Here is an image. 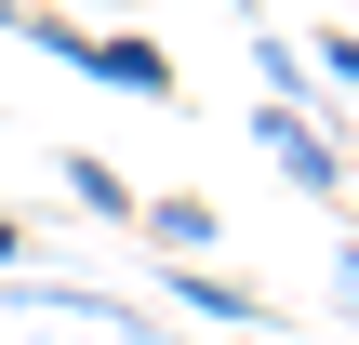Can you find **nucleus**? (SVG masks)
<instances>
[{
    "label": "nucleus",
    "mask_w": 359,
    "mask_h": 345,
    "mask_svg": "<svg viewBox=\"0 0 359 345\" xmlns=\"http://www.w3.org/2000/svg\"><path fill=\"white\" fill-rule=\"evenodd\" d=\"M253 146H266L306 199H346V146H333V120H320V106H280V93H266V106H253Z\"/></svg>",
    "instance_id": "nucleus-1"
},
{
    "label": "nucleus",
    "mask_w": 359,
    "mask_h": 345,
    "mask_svg": "<svg viewBox=\"0 0 359 345\" xmlns=\"http://www.w3.org/2000/svg\"><path fill=\"white\" fill-rule=\"evenodd\" d=\"M13 293H27L40 319H80V332H120V345H147V332H160L147 306H120V293H93V279H40V266H13Z\"/></svg>",
    "instance_id": "nucleus-2"
},
{
    "label": "nucleus",
    "mask_w": 359,
    "mask_h": 345,
    "mask_svg": "<svg viewBox=\"0 0 359 345\" xmlns=\"http://www.w3.org/2000/svg\"><path fill=\"white\" fill-rule=\"evenodd\" d=\"M80 80H107V93H133V106H173V93H187L160 40H107V27H93V66H80Z\"/></svg>",
    "instance_id": "nucleus-3"
},
{
    "label": "nucleus",
    "mask_w": 359,
    "mask_h": 345,
    "mask_svg": "<svg viewBox=\"0 0 359 345\" xmlns=\"http://www.w3.org/2000/svg\"><path fill=\"white\" fill-rule=\"evenodd\" d=\"M133 226H147V239H160V253H173V266H200V253H213V239H226V213H213V199H200V186H173V199H133Z\"/></svg>",
    "instance_id": "nucleus-4"
},
{
    "label": "nucleus",
    "mask_w": 359,
    "mask_h": 345,
    "mask_svg": "<svg viewBox=\"0 0 359 345\" xmlns=\"http://www.w3.org/2000/svg\"><path fill=\"white\" fill-rule=\"evenodd\" d=\"M173 306H187V319H226V332H266V293L226 279V266H173Z\"/></svg>",
    "instance_id": "nucleus-5"
},
{
    "label": "nucleus",
    "mask_w": 359,
    "mask_h": 345,
    "mask_svg": "<svg viewBox=\"0 0 359 345\" xmlns=\"http://www.w3.org/2000/svg\"><path fill=\"white\" fill-rule=\"evenodd\" d=\"M53 173H67V199H80V213H107V226H133V186H120L107 160H80V146H67Z\"/></svg>",
    "instance_id": "nucleus-6"
},
{
    "label": "nucleus",
    "mask_w": 359,
    "mask_h": 345,
    "mask_svg": "<svg viewBox=\"0 0 359 345\" xmlns=\"http://www.w3.org/2000/svg\"><path fill=\"white\" fill-rule=\"evenodd\" d=\"M253 80H266V93H280V106H320V93H306V53H293V40H280V27H253Z\"/></svg>",
    "instance_id": "nucleus-7"
},
{
    "label": "nucleus",
    "mask_w": 359,
    "mask_h": 345,
    "mask_svg": "<svg viewBox=\"0 0 359 345\" xmlns=\"http://www.w3.org/2000/svg\"><path fill=\"white\" fill-rule=\"evenodd\" d=\"M306 66H320V80H346V93H359V27H320V53H306Z\"/></svg>",
    "instance_id": "nucleus-8"
},
{
    "label": "nucleus",
    "mask_w": 359,
    "mask_h": 345,
    "mask_svg": "<svg viewBox=\"0 0 359 345\" xmlns=\"http://www.w3.org/2000/svg\"><path fill=\"white\" fill-rule=\"evenodd\" d=\"M333 306L359 319V239H333Z\"/></svg>",
    "instance_id": "nucleus-9"
},
{
    "label": "nucleus",
    "mask_w": 359,
    "mask_h": 345,
    "mask_svg": "<svg viewBox=\"0 0 359 345\" xmlns=\"http://www.w3.org/2000/svg\"><path fill=\"white\" fill-rule=\"evenodd\" d=\"M13 266H27V226H13V213H0V279H13Z\"/></svg>",
    "instance_id": "nucleus-10"
},
{
    "label": "nucleus",
    "mask_w": 359,
    "mask_h": 345,
    "mask_svg": "<svg viewBox=\"0 0 359 345\" xmlns=\"http://www.w3.org/2000/svg\"><path fill=\"white\" fill-rule=\"evenodd\" d=\"M346 239H359V226H346Z\"/></svg>",
    "instance_id": "nucleus-11"
}]
</instances>
